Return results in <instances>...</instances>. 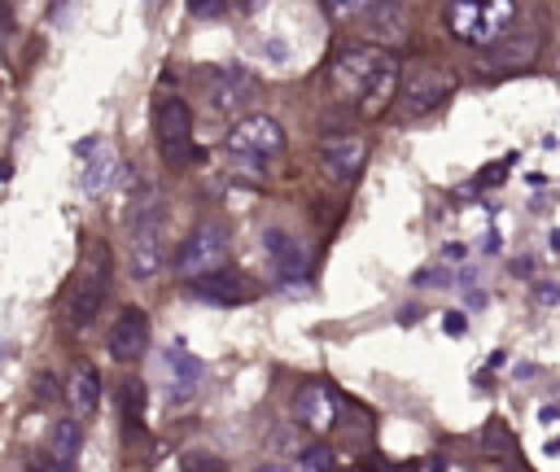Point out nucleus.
<instances>
[{"label": "nucleus", "instance_id": "nucleus-1", "mask_svg": "<svg viewBox=\"0 0 560 472\" xmlns=\"http://www.w3.org/2000/svg\"><path fill=\"white\" fill-rule=\"evenodd\" d=\"M398 57L381 44H346L328 66V92L359 118H381L394 105Z\"/></svg>", "mask_w": 560, "mask_h": 472}, {"label": "nucleus", "instance_id": "nucleus-2", "mask_svg": "<svg viewBox=\"0 0 560 472\" xmlns=\"http://www.w3.org/2000/svg\"><path fill=\"white\" fill-rule=\"evenodd\" d=\"M109 280H114V258H109V245L105 240H92L83 249V262L74 271V284H70V297H66V323L70 328H88L105 297H109Z\"/></svg>", "mask_w": 560, "mask_h": 472}, {"label": "nucleus", "instance_id": "nucleus-3", "mask_svg": "<svg viewBox=\"0 0 560 472\" xmlns=\"http://www.w3.org/2000/svg\"><path fill=\"white\" fill-rule=\"evenodd\" d=\"M451 92H455V70H451V66L416 61V66L398 79L389 109L398 114V122H420V118H429L442 101H451Z\"/></svg>", "mask_w": 560, "mask_h": 472}, {"label": "nucleus", "instance_id": "nucleus-4", "mask_svg": "<svg viewBox=\"0 0 560 472\" xmlns=\"http://www.w3.org/2000/svg\"><path fill=\"white\" fill-rule=\"evenodd\" d=\"M512 26L516 0H446V31L468 48H486Z\"/></svg>", "mask_w": 560, "mask_h": 472}, {"label": "nucleus", "instance_id": "nucleus-5", "mask_svg": "<svg viewBox=\"0 0 560 472\" xmlns=\"http://www.w3.org/2000/svg\"><path fill=\"white\" fill-rule=\"evenodd\" d=\"M166 262V201L144 197L131 210V245H127V271L131 280H153Z\"/></svg>", "mask_w": 560, "mask_h": 472}, {"label": "nucleus", "instance_id": "nucleus-6", "mask_svg": "<svg viewBox=\"0 0 560 472\" xmlns=\"http://www.w3.org/2000/svg\"><path fill=\"white\" fill-rule=\"evenodd\" d=\"M153 144H158V157L179 170L192 153V109L179 101V96H166L153 105Z\"/></svg>", "mask_w": 560, "mask_h": 472}, {"label": "nucleus", "instance_id": "nucleus-7", "mask_svg": "<svg viewBox=\"0 0 560 472\" xmlns=\"http://www.w3.org/2000/svg\"><path fill=\"white\" fill-rule=\"evenodd\" d=\"M223 262H228V227L219 219H206L184 236V245L175 253V275L192 280V275H201L210 267H223Z\"/></svg>", "mask_w": 560, "mask_h": 472}, {"label": "nucleus", "instance_id": "nucleus-8", "mask_svg": "<svg viewBox=\"0 0 560 472\" xmlns=\"http://www.w3.org/2000/svg\"><path fill=\"white\" fill-rule=\"evenodd\" d=\"M315 162H319V175L332 179V184H354L359 170L368 166V135L359 131H328L315 149Z\"/></svg>", "mask_w": 560, "mask_h": 472}, {"label": "nucleus", "instance_id": "nucleus-9", "mask_svg": "<svg viewBox=\"0 0 560 472\" xmlns=\"http://www.w3.org/2000/svg\"><path fill=\"white\" fill-rule=\"evenodd\" d=\"M284 144H289V140H284V127H280L271 114H249V118H241V122L228 131V149L241 153V157H258V162L280 157Z\"/></svg>", "mask_w": 560, "mask_h": 472}, {"label": "nucleus", "instance_id": "nucleus-10", "mask_svg": "<svg viewBox=\"0 0 560 472\" xmlns=\"http://www.w3.org/2000/svg\"><path fill=\"white\" fill-rule=\"evenodd\" d=\"M538 48H542V31H538V26H512L508 35H499L494 44H486V48H477V52H481V70H486V74H499V70H521V66H529V61L538 57Z\"/></svg>", "mask_w": 560, "mask_h": 472}, {"label": "nucleus", "instance_id": "nucleus-11", "mask_svg": "<svg viewBox=\"0 0 560 472\" xmlns=\"http://www.w3.org/2000/svg\"><path fill=\"white\" fill-rule=\"evenodd\" d=\"M158 371H162V393H166V402L184 406V402L197 398V389H201V363L192 358V350H188L184 341H171V345L162 350Z\"/></svg>", "mask_w": 560, "mask_h": 472}, {"label": "nucleus", "instance_id": "nucleus-12", "mask_svg": "<svg viewBox=\"0 0 560 472\" xmlns=\"http://www.w3.org/2000/svg\"><path fill=\"white\" fill-rule=\"evenodd\" d=\"M293 424H302L311 433H332L341 424V393L324 380H306L293 398Z\"/></svg>", "mask_w": 560, "mask_h": 472}, {"label": "nucleus", "instance_id": "nucleus-13", "mask_svg": "<svg viewBox=\"0 0 560 472\" xmlns=\"http://www.w3.org/2000/svg\"><path fill=\"white\" fill-rule=\"evenodd\" d=\"M184 284H188L192 297L214 302V306H241V302H254L258 297V284L249 275L232 271V267H210V271H201V275H192Z\"/></svg>", "mask_w": 560, "mask_h": 472}, {"label": "nucleus", "instance_id": "nucleus-14", "mask_svg": "<svg viewBox=\"0 0 560 472\" xmlns=\"http://www.w3.org/2000/svg\"><path fill=\"white\" fill-rule=\"evenodd\" d=\"M254 92H258V79L249 70H241V66H219V70L206 74V101H210L214 114L245 109L254 101Z\"/></svg>", "mask_w": 560, "mask_h": 472}, {"label": "nucleus", "instance_id": "nucleus-15", "mask_svg": "<svg viewBox=\"0 0 560 472\" xmlns=\"http://www.w3.org/2000/svg\"><path fill=\"white\" fill-rule=\"evenodd\" d=\"M144 350H149V319L140 306H122L109 328V354H114V363L131 367L144 358Z\"/></svg>", "mask_w": 560, "mask_h": 472}, {"label": "nucleus", "instance_id": "nucleus-16", "mask_svg": "<svg viewBox=\"0 0 560 472\" xmlns=\"http://www.w3.org/2000/svg\"><path fill=\"white\" fill-rule=\"evenodd\" d=\"M359 17H363L368 39L381 44V48H394V44L407 39V9H402V0H368V9Z\"/></svg>", "mask_w": 560, "mask_h": 472}, {"label": "nucleus", "instance_id": "nucleus-17", "mask_svg": "<svg viewBox=\"0 0 560 472\" xmlns=\"http://www.w3.org/2000/svg\"><path fill=\"white\" fill-rule=\"evenodd\" d=\"M262 249H267V258H271V267H276V275L280 280H302L306 275V267H311V258H306V245L298 240V236H289L284 227H271L267 236H262Z\"/></svg>", "mask_w": 560, "mask_h": 472}, {"label": "nucleus", "instance_id": "nucleus-18", "mask_svg": "<svg viewBox=\"0 0 560 472\" xmlns=\"http://www.w3.org/2000/svg\"><path fill=\"white\" fill-rule=\"evenodd\" d=\"M66 402L74 420H92L101 406V371L92 363H74L70 380H66Z\"/></svg>", "mask_w": 560, "mask_h": 472}, {"label": "nucleus", "instance_id": "nucleus-19", "mask_svg": "<svg viewBox=\"0 0 560 472\" xmlns=\"http://www.w3.org/2000/svg\"><path fill=\"white\" fill-rule=\"evenodd\" d=\"M79 450H83V420H74V415L57 420L48 428V463L52 468H74Z\"/></svg>", "mask_w": 560, "mask_h": 472}, {"label": "nucleus", "instance_id": "nucleus-20", "mask_svg": "<svg viewBox=\"0 0 560 472\" xmlns=\"http://www.w3.org/2000/svg\"><path fill=\"white\" fill-rule=\"evenodd\" d=\"M118 433L140 437L144 433V385L136 376L118 380Z\"/></svg>", "mask_w": 560, "mask_h": 472}, {"label": "nucleus", "instance_id": "nucleus-21", "mask_svg": "<svg viewBox=\"0 0 560 472\" xmlns=\"http://www.w3.org/2000/svg\"><path fill=\"white\" fill-rule=\"evenodd\" d=\"M114 170H118V157H114L109 149L96 144V162H88V170H83V188H88V192H105V184L114 179Z\"/></svg>", "mask_w": 560, "mask_h": 472}, {"label": "nucleus", "instance_id": "nucleus-22", "mask_svg": "<svg viewBox=\"0 0 560 472\" xmlns=\"http://www.w3.org/2000/svg\"><path fill=\"white\" fill-rule=\"evenodd\" d=\"M293 463H298V468H306V472H324V468H332V463H337V455H332L328 446H302V450L293 455Z\"/></svg>", "mask_w": 560, "mask_h": 472}, {"label": "nucleus", "instance_id": "nucleus-23", "mask_svg": "<svg viewBox=\"0 0 560 472\" xmlns=\"http://www.w3.org/2000/svg\"><path fill=\"white\" fill-rule=\"evenodd\" d=\"M319 4H324V13H332V17H341V22H346V17H359V13L368 9V0H319Z\"/></svg>", "mask_w": 560, "mask_h": 472}, {"label": "nucleus", "instance_id": "nucleus-24", "mask_svg": "<svg viewBox=\"0 0 560 472\" xmlns=\"http://www.w3.org/2000/svg\"><path fill=\"white\" fill-rule=\"evenodd\" d=\"M228 9V0H188V13L192 17H214V13H223Z\"/></svg>", "mask_w": 560, "mask_h": 472}, {"label": "nucleus", "instance_id": "nucleus-25", "mask_svg": "<svg viewBox=\"0 0 560 472\" xmlns=\"http://www.w3.org/2000/svg\"><path fill=\"white\" fill-rule=\"evenodd\" d=\"M188 468H223V463H219V459H206V455H192Z\"/></svg>", "mask_w": 560, "mask_h": 472}, {"label": "nucleus", "instance_id": "nucleus-26", "mask_svg": "<svg viewBox=\"0 0 560 472\" xmlns=\"http://www.w3.org/2000/svg\"><path fill=\"white\" fill-rule=\"evenodd\" d=\"M0 4H9V0H0Z\"/></svg>", "mask_w": 560, "mask_h": 472}]
</instances>
